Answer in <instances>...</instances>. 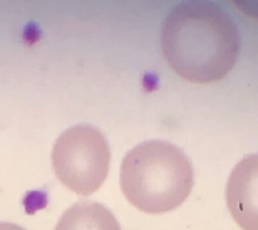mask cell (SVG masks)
I'll list each match as a JSON object with an SVG mask.
<instances>
[{
    "label": "cell",
    "instance_id": "1",
    "mask_svg": "<svg viewBox=\"0 0 258 230\" xmlns=\"http://www.w3.org/2000/svg\"><path fill=\"white\" fill-rule=\"evenodd\" d=\"M241 47L238 27L211 2H184L173 8L161 30V50L169 66L187 81L210 84L234 68Z\"/></svg>",
    "mask_w": 258,
    "mask_h": 230
},
{
    "label": "cell",
    "instance_id": "2",
    "mask_svg": "<svg viewBox=\"0 0 258 230\" xmlns=\"http://www.w3.org/2000/svg\"><path fill=\"white\" fill-rule=\"evenodd\" d=\"M120 182L131 205L144 213L161 214L187 199L194 186V169L176 145L148 140L124 157Z\"/></svg>",
    "mask_w": 258,
    "mask_h": 230
},
{
    "label": "cell",
    "instance_id": "3",
    "mask_svg": "<svg viewBox=\"0 0 258 230\" xmlns=\"http://www.w3.org/2000/svg\"><path fill=\"white\" fill-rule=\"evenodd\" d=\"M56 177L69 190L89 195L100 189L110 167V148L101 131L89 124L66 129L51 153Z\"/></svg>",
    "mask_w": 258,
    "mask_h": 230
},
{
    "label": "cell",
    "instance_id": "4",
    "mask_svg": "<svg viewBox=\"0 0 258 230\" xmlns=\"http://www.w3.org/2000/svg\"><path fill=\"white\" fill-rule=\"evenodd\" d=\"M226 201L242 230H258V155L242 159L230 175Z\"/></svg>",
    "mask_w": 258,
    "mask_h": 230
},
{
    "label": "cell",
    "instance_id": "5",
    "mask_svg": "<svg viewBox=\"0 0 258 230\" xmlns=\"http://www.w3.org/2000/svg\"><path fill=\"white\" fill-rule=\"evenodd\" d=\"M55 230H121L110 210L96 202H80L69 207Z\"/></svg>",
    "mask_w": 258,
    "mask_h": 230
},
{
    "label": "cell",
    "instance_id": "6",
    "mask_svg": "<svg viewBox=\"0 0 258 230\" xmlns=\"http://www.w3.org/2000/svg\"><path fill=\"white\" fill-rule=\"evenodd\" d=\"M0 230H26L22 226H18L15 223H10V222H0Z\"/></svg>",
    "mask_w": 258,
    "mask_h": 230
}]
</instances>
